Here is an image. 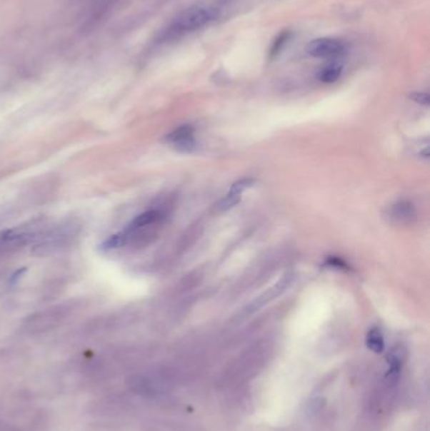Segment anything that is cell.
Segmentation results:
<instances>
[{
  "label": "cell",
  "instance_id": "7a4b0ae2",
  "mask_svg": "<svg viewBox=\"0 0 430 431\" xmlns=\"http://www.w3.org/2000/svg\"><path fill=\"white\" fill-rule=\"evenodd\" d=\"M219 9L212 6H192L178 16L166 32V39H173L196 32L209 26L219 16Z\"/></svg>",
  "mask_w": 430,
  "mask_h": 431
},
{
  "label": "cell",
  "instance_id": "30bf717a",
  "mask_svg": "<svg viewBox=\"0 0 430 431\" xmlns=\"http://www.w3.org/2000/svg\"><path fill=\"white\" fill-rule=\"evenodd\" d=\"M291 33L289 31H284V32L280 33L278 37L275 38L274 42H273L271 47H270V59H275L281 52V49H284L285 44L288 42V39L291 38Z\"/></svg>",
  "mask_w": 430,
  "mask_h": 431
},
{
  "label": "cell",
  "instance_id": "8fae6325",
  "mask_svg": "<svg viewBox=\"0 0 430 431\" xmlns=\"http://www.w3.org/2000/svg\"><path fill=\"white\" fill-rule=\"evenodd\" d=\"M387 361H389V376L398 377L399 372L401 368V355L399 353V350H393L387 356Z\"/></svg>",
  "mask_w": 430,
  "mask_h": 431
},
{
  "label": "cell",
  "instance_id": "3957f363",
  "mask_svg": "<svg viewBox=\"0 0 430 431\" xmlns=\"http://www.w3.org/2000/svg\"><path fill=\"white\" fill-rule=\"evenodd\" d=\"M44 230L42 222H31L28 225L0 231V259L14 255L29 245H34Z\"/></svg>",
  "mask_w": 430,
  "mask_h": 431
},
{
  "label": "cell",
  "instance_id": "5bb4252c",
  "mask_svg": "<svg viewBox=\"0 0 430 431\" xmlns=\"http://www.w3.org/2000/svg\"><path fill=\"white\" fill-rule=\"evenodd\" d=\"M409 97L411 100H414L415 103L424 105V106H428L430 103V97L426 92H413Z\"/></svg>",
  "mask_w": 430,
  "mask_h": 431
},
{
  "label": "cell",
  "instance_id": "ba28073f",
  "mask_svg": "<svg viewBox=\"0 0 430 431\" xmlns=\"http://www.w3.org/2000/svg\"><path fill=\"white\" fill-rule=\"evenodd\" d=\"M366 345L369 350H371L375 353H382L385 350V340L382 332L379 328H372L369 330L366 335Z\"/></svg>",
  "mask_w": 430,
  "mask_h": 431
},
{
  "label": "cell",
  "instance_id": "277c9868",
  "mask_svg": "<svg viewBox=\"0 0 430 431\" xmlns=\"http://www.w3.org/2000/svg\"><path fill=\"white\" fill-rule=\"evenodd\" d=\"M306 52L314 59L337 60L347 52V46L339 38H317L306 44Z\"/></svg>",
  "mask_w": 430,
  "mask_h": 431
},
{
  "label": "cell",
  "instance_id": "6da1fadb",
  "mask_svg": "<svg viewBox=\"0 0 430 431\" xmlns=\"http://www.w3.org/2000/svg\"><path fill=\"white\" fill-rule=\"evenodd\" d=\"M80 230L81 226L76 221L62 222L51 228L44 227V231L34 243V253L47 255L69 248V245L74 243L79 238Z\"/></svg>",
  "mask_w": 430,
  "mask_h": 431
},
{
  "label": "cell",
  "instance_id": "7c38bea8",
  "mask_svg": "<svg viewBox=\"0 0 430 431\" xmlns=\"http://www.w3.org/2000/svg\"><path fill=\"white\" fill-rule=\"evenodd\" d=\"M241 201V194L227 193L222 200L216 205L217 210L220 212L231 210L235 206L239 205Z\"/></svg>",
  "mask_w": 430,
  "mask_h": 431
},
{
  "label": "cell",
  "instance_id": "8992f818",
  "mask_svg": "<svg viewBox=\"0 0 430 431\" xmlns=\"http://www.w3.org/2000/svg\"><path fill=\"white\" fill-rule=\"evenodd\" d=\"M294 278H296V275H294L293 273H289V271H288V273H286V274H285V275L283 276V278H281V279H280L270 290L264 293L261 297H259L258 299L249 307V312L258 310L260 308H263L265 304H268V303L271 302V300H274L276 298L280 297V295H281V294L293 284Z\"/></svg>",
  "mask_w": 430,
  "mask_h": 431
},
{
  "label": "cell",
  "instance_id": "52a82bcc",
  "mask_svg": "<svg viewBox=\"0 0 430 431\" xmlns=\"http://www.w3.org/2000/svg\"><path fill=\"white\" fill-rule=\"evenodd\" d=\"M342 72H344V65L339 61L334 60L318 72V80L323 83H334L339 80Z\"/></svg>",
  "mask_w": 430,
  "mask_h": 431
},
{
  "label": "cell",
  "instance_id": "9c48e42d",
  "mask_svg": "<svg viewBox=\"0 0 430 431\" xmlns=\"http://www.w3.org/2000/svg\"><path fill=\"white\" fill-rule=\"evenodd\" d=\"M415 216L414 207L409 202H400L393 208V217L399 222H411Z\"/></svg>",
  "mask_w": 430,
  "mask_h": 431
},
{
  "label": "cell",
  "instance_id": "5b68a950",
  "mask_svg": "<svg viewBox=\"0 0 430 431\" xmlns=\"http://www.w3.org/2000/svg\"><path fill=\"white\" fill-rule=\"evenodd\" d=\"M194 129L191 125H183L181 128L167 135L166 141L169 143L176 151L189 154L197 149V143L194 141Z\"/></svg>",
  "mask_w": 430,
  "mask_h": 431
},
{
  "label": "cell",
  "instance_id": "9a60e30c",
  "mask_svg": "<svg viewBox=\"0 0 430 431\" xmlns=\"http://www.w3.org/2000/svg\"><path fill=\"white\" fill-rule=\"evenodd\" d=\"M327 264H329L331 268H334V269L349 270V266H347V264H344L342 260L337 259V258H332V259H329V261H327Z\"/></svg>",
  "mask_w": 430,
  "mask_h": 431
},
{
  "label": "cell",
  "instance_id": "4fadbf2b",
  "mask_svg": "<svg viewBox=\"0 0 430 431\" xmlns=\"http://www.w3.org/2000/svg\"><path fill=\"white\" fill-rule=\"evenodd\" d=\"M255 183V179L253 178H242L232 184L231 188L229 191V193L242 194L246 189L250 188Z\"/></svg>",
  "mask_w": 430,
  "mask_h": 431
}]
</instances>
